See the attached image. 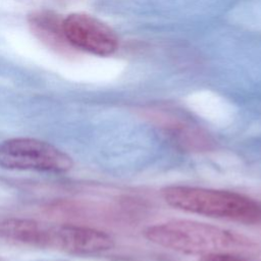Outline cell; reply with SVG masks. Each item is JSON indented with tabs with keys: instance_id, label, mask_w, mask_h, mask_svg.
Instances as JSON below:
<instances>
[{
	"instance_id": "cell-1",
	"label": "cell",
	"mask_w": 261,
	"mask_h": 261,
	"mask_svg": "<svg viewBox=\"0 0 261 261\" xmlns=\"http://www.w3.org/2000/svg\"><path fill=\"white\" fill-rule=\"evenodd\" d=\"M145 238L160 247L187 255L255 257L261 248L251 238L210 223L174 219L147 227Z\"/></svg>"
},
{
	"instance_id": "cell-2",
	"label": "cell",
	"mask_w": 261,
	"mask_h": 261,
	"mask_svg": "<svg viewBox=\"0 0 261 261\" xmlns=\"http://www.w3.org/2000/svg\"><path fill=\"white\" fill-rule=\"evenodd\" d=\"M161 194L167 205L178 210L248 224L261 222V204L240 193L192 186H168Z\"/></svg>"
},
{
	"instance_id": "cell-3",
	"label": "cell",
	"mask_w": 261,
	"mask_h": 261,
	"mask_svg": "<svg viewBox=\"0 0 261 261\" xmlns=\"http://www.w3.org/2000/svg\"><path fill=\"white\" fill-rule=\"evenodd\" d=\"M0 165L52 173L67 172L73 166L70 156L55 146L31 138H13L0 144Z\"/></svg>"
},
{
	"instance_id": "cell-4",
	"label": "cell",
	"mask_w": 261,
	"mask_h": 261,
	"mask_svg": "<svg viewBox=\"0 0 261 261\" xmlns=\"http://www.w3.org/2000/svg\"><path fill=\"white\" fill-rule=\"evenodd\" d=\"M65 36L75 50L107 56L118 48L116 33L95 16L71 13L63 20Z\"/></svg>"
},
{
	"instance_id": "cell-5",
	"label": "cell",
	"mask_w": 261,
	"mask_h": 261,
	"mask_svg": "<svg viewBox=\"0 0 261 261\" xmlns=\"http://www.w3.org/2000/svg\"><path fill=\"white\" fill-rule=\"evenodd\" d=\"M113 239L106 232L79 225L51 227L50 247L77 255H94L112 249Z\"/></svg>"
},
{
	"instance_id": "cell-6",
	"label": "cell",
	"mask_w": 261,
	"mask_h": 261,
	"mask_svg": "<svg viewBox=\"0 0 261 261\" xmlns=\"http://www.w3.org/2000/svg\"><path fill=\"white\" fill-rule=\"evenodd\" d=\"M63 20L58 13L47 9L33 11L28 17L32 32L40 41L55 52L69 56L75 49L65 36Z\"/></svg>"
},
{
	"instance_id": "cell-7",
	"label": "cell",
	"mask_w": 261,
	"mask_h": 261,
	"mask_svg": "<svg viewBox=\"0 0 261 261\" xmlns=\"http://www.w3.org/2000/svg\"><path fill=\"white\" fill-rule=\"evenodd\" d=\"M51 227L30 219H7L0 222V237L17 242L40 246H50Z\"/></svg>"
},
{
	"instance_id": "cell-8",
	"label": "cell",
	"mask_w": 261,
	"mask_h": 261,
	"mask_svg": "<svg viewBox=\"0 0 261 261\" xmlns=\"http://www.w3.org/2000/svg\"><path fill=\"white\" fill-rule=\"evenodd\" d=\"M199 261H252L248 257L236 256V255H208L203 256Z\"/></svg>"
}]
</instances>
